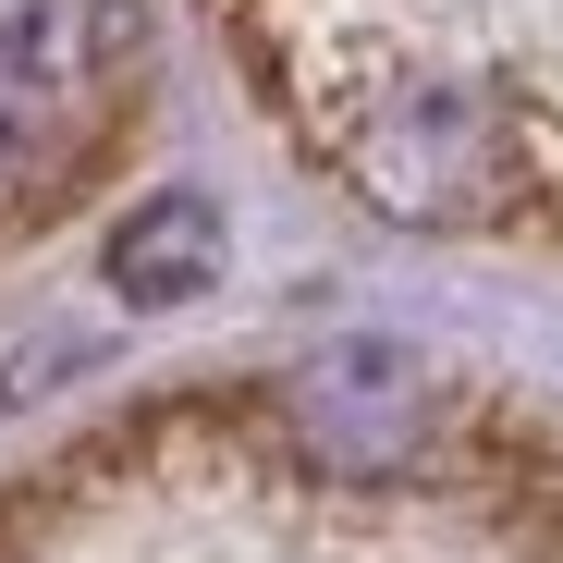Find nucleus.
<instances>
[{
	"mask_svg": "<svg viewBox=\"0 0 563 563\" xmlns=\"http://www.w3.org/2000/svg\"><path fill=\"white\" fill-rule=\"evenodd\" d=\"M269 417H282V441H295L331 490H393L441 441V380L405 343H331V355H307L295 380L269 393Z\"/></svg>",
	"mask_w": 563,
	"mask_h": 563,
	"instance_id": "f257e3e1",
	"label": "nucleus"
},
{
	"mask_svg": "<svg viewBox=\"0 0 563 563\" xmlns=\"http://www.w3.org/2000/svg\"><path fill=\"white\" fill-rule=\"evenodd\" d=\"M111 295L123 307H197V295H221V269H233V221H221V197H197V184H159V197L111 233Z\"/></svg>",
	"mask_w": 563,
	"mask_h": 563,
	"instance_id": "f03ea898",
	"label": "nucleus"
}]
</instances>
